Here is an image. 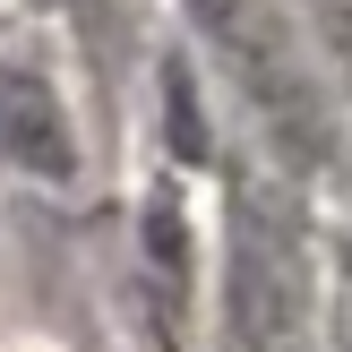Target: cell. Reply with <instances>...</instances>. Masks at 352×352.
I'll use <instances>...</instances> for the list:
<instances>
[{
  "mask_svg": "<svg viewBox=\"0 0 352 352\" xmlns=\"http://www.w3.org/2000/svg\"><path fill=\"white\" fill-rule=\"evenodd\" d=\"M198 43L215 52V69L241 86L258 138L284 155L292 172L327 164V78H318V52H309L301 17L284 0H181Z\"/></svg>",
  "mask_w": 352,
  "mask_h": 352,
  "instance_id": "2",
  "label": "cell"
},
{
  "mask_svg": "<svg viewBox=\"0 0 352 352\" xmlns=\"http://www.w3.org/2000/svg\"><path fill=\"white\" fill-rule=\"evenodd\" d=\"M0 164L52 189L78 181V120H69L52 69L17 60V52H0Z\"/></svg>",
  "mask_w": 352,
  "mask_h": 352,
  "instance_id": "3",
  "label": "cell"
},
{
  "mask_svg": "<svg viewBox=\"0 0 352 352\" xmlns=\"http://www.w3.org/2000/svg\"><path fill=\"white\" fill-rule=\"evenodd\" d=\"M223 352H318V232L284 181H241L223 215Z\"/></svg>",
  "mask_w": 352,
  "mask_h": 352,
  "instance_id": "1",
  "label": "cell"
}]
</instances>
